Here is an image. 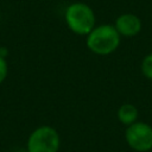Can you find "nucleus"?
I'll return each mask as SVG.
<instances>
[{
	"label": "nucleus",
	"instance_id": "nucleus-1",
	"mask_svg": "<svg viewBox=\"0 0 152 152\" xmlns=\"http://www.w3.org/2000/svg\"><path fill=\"white\" fill-rule=\"evenodd\" d=\"M120 34L110 24L95 26L86 39L87 48L95 55L107 56L114 52L120 45Z\"/></svg>",
	"mask_w": 152,
	"mask_h": 152
},
{
	"label": "nucleus",
	"instance_id": "nucleus-2",
	"mask_svg": "<svg viewBox=\"0 0 152 152\" xmlns=\"http://www.w3.org/2000/svg\"><path fill=\"white\" fill-rule=\"evenodd\" d=\"M64 19L68 27L80 36H87L95 27L96 23L93 8L84 2L70 4L65 10Z\"/></svg>",
	"mask_w": 152,
	"mask_h": 152
},
{
	"label": "nucleus",
	"instance_id": "nucleus-3",
	"mask_svg": "<svg viewBox=\"0 0 152 152\" xmlns=\"http://www.w3.org/2000/svg\"><path fill=\"white\" fill-rule=\"evenodd\" d=\"M61 138L58 132L48 125L37 127L28 135L26 150L28 152H58Z\"/></svg>",
	"mask_w": 152,
	"mask_h": 152
},
{
	"label": "nucleus",
	"instance_id": "nucleus-4",
	"mask_svg": "<svg viewBox=\"0 0 152 152\" xmlns=\"http://www.w3.org/2000/svg\"><path fill=\"white\" fill-rule=\"evenodd\" d=\"M125 139L133 151L148 152L152 150V126L144 121H135L126 127Z\"/></svg>",
	"mask_w": 152,
	"mask_h": 152
},
{
	"label": "nucleus",
	"instance_id": "nucleus-5",
	"mask_svg": "<svg viewBox=\"0 0 152 152\" xmlns=\"http://www.w3.org/2000/svg\"><path fill=\"white\" fill-rule=\"evenodd\" d=\"M114 27L116 28L120 36L134 37L141 31L142 24L138 15L133 13H124L116 18Z\"/></svg>",
	"mask_w": 152,
	"mask_h": 152
},
{
	"label": "nucleus",
	"instance_id": "nucleus-6",
	"mask_svg": "<svg viewBox=\"0 0 152 152\" xmlns=\"http://www.w3.org/2000/svg\"><path fill=\"white\" fill-rule=\"evenodd\" d=\"M138 115H139V112H138L137 107L132 103L121 104L116 112L118 120L120 121V124H122L126 127H128L129 125L138 121Z\"/></svg>",
	"mask_w": 152,
	"mask_h": 152
},
{
	"label": "nucleus",
	"instance_id": "nucleus-7",
	"mask_svg": "<svg viewBox=\"0 0 152 152\" xmlns=\"http://www.w3.org/2000/svg\"><path fill=\"white\" fill-rule=\"evenodd\" d=\"M140 69H141L142 75L147 80H151L152 81V53H148V55H146L142 58Z\"/></svg>",
	"mask_w": 152,
	"mask_h": 152
},
{
	"label": "nucleus",
	"instance_id": "nucleus-8",
	"mask_svg": "<svg viewBox=\"0 0 152 152\" xmlns=\"http://www.w3.org/2000/svg\"><path fill=\"white\" fill-rule=\"evenodd\" d=\"M7 71H8V66H7V62L4 57L0 56V84L5 81L6 76H7Z\"/></svg>",
	"mask_w": 152,
	"mask_h": 152
},
{
	"label": "nucleus",
	"instance_id": "nucleus-9",
	"mask_svg": "<svg viewBox=\"0 0 152 152\" xmlns=\"http://www.w3.org/2000/svg\"><path fill=\"white\" fill-rule=\"evenodd\" d=\"M0 56L4 57V58H6V56H7V50H6L5 48H0Z\"/></svg>",
	"mask_w": 152,
	"mask_h": 152
},
{
	"label": "nucleus",
	"instance_id": "nucleus-10",
	"mask_svg": "<svg viewBox=\"0 0 152 152\" xmlns=\"http://www.w3.org/2000/svg\"><path fill=\"white\" fill-rule=\"evenodd\" d=\"M24 152H28V151H27V150H26V151H24Z\"/></svg>",
	"mask_w": 152,
	"mask_h": 152
},
{
	"label": "nucleus",
	"instance_id": "nucleus-11",
	"mask_svg": "<svg viewBox=\"0 0 152 152\" xmlns=\"http://www.w3.org/2000/svg\"><path fill=\"white\" fill-rule=\"evenodd\" d=\"M148 152H152V150H151V151H148Z\"/></svg>",
	"mask_w": 152,
	"mask_h": 152
}]
</instances>
